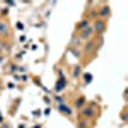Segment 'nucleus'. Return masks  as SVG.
<instances>
[{
	"label": "nucleus",
	"mask_w": 128,
	"mask_h": 128,
	"mask_svg": "<svg viewBox=\"0 0 128 128\" xmlns=\"http://www.w3.org/2000/svg\"><path fill=\"white\" fill-rule=\"evenodd\" d=\"M106 28V24H105V20L104 19H98L95 22V31L99 32V34H102Z\"/></svg>",
	"instance_id": "obj_1"
},
{
	"label": "nucleus",
	"mask_w": 128,
	"mask_h": 128,
	"mask_svg": "<svg viewBox=\"0 0 128 128\" xmlns=\"http://www.w3.org/2000/svg\"><path fill=\"white\" fill-rule=\"evenodd\" d=\"M0 35L2 36H8L9 35V26L5 22H0Z\"/></svg>",
	"instance_id": "obj_2"
},
{
	"label": "nucleus",
	"mask_w": 128,
	"mask_h": 128,
	"mask_svg": "<svg viewBox=\"0 0 128 128\" xmlns=\"http://www.w3.org/2000/svg\"><path fill=\"white\" fill-rule=\"evenodd\" d=\"M109 12H110L109 5H102V6L100 8V16H101V18L106 19V18L109 17Z\"/></svg>",
	"instance_id": "obj_3"
},
{
	"label": "nucleus",
	"mask_w": 128,
	"mask_h": 128,
	"mask_svg": "<svg viewBox=\"0 0 128 128\" xmlns=\"http://www.w3.org/2000/svg\"><path fill=\"white\" fill-rule=\"evenodd\" d=\"M91 34H92V28H91V27H86L84 30H82L81 37H82V38H87V37L91 36Z\"/></svg>",
	"instance_id": "obj_4"
},
{
	"label": "nucleus",
	"mask_w": 128,
	"mask_h": 128,
	"mask_svg": "<svg viewBox=\"0 0 128 128\" xmlns=\"http://www.w3.org/2000/svg\"><path fill=\"white\" fill-rule=\"evenodd\" d=\"M59 109H60V112H62V113H67L68 115H70V114H72V110H70V108H69V106L62 105V106H60Z\"/></svg>",
	"instance_id": "obj_5"
},
{
	"label": "nucleus",
	"mask_w": 128,
	"mask_h": 128,
	"mask_svg": "<svg viewBox=\"0 0 128 128\" xmlns=\"http://www.w3.org/2000/svg\"><path fill=\"white\" fill-rule=\"evenodd\" d=\"M92 114H94V112H91L90 108H87V109H84V110H83V115H86V116H91Z\"/></svg>",
	"instance_id": "obj_6"
},
{
	"label": "nucleus",
	"mask_w": 128,
	"mask_h": 128,
	"mask_svg": "<svg viewBox=\"0 0 128 128\" xmlns=\"http://www.w3.org/2000/svg\"><path fill=\"white\" fill-rule=\"evenodd\" d=\"M95 45V42L94 41H90L88 42V46H86V49H84V50H86V51H91V48Z\"/></svg>",
	"instance_id": "obj_7"
}]
</instances>
